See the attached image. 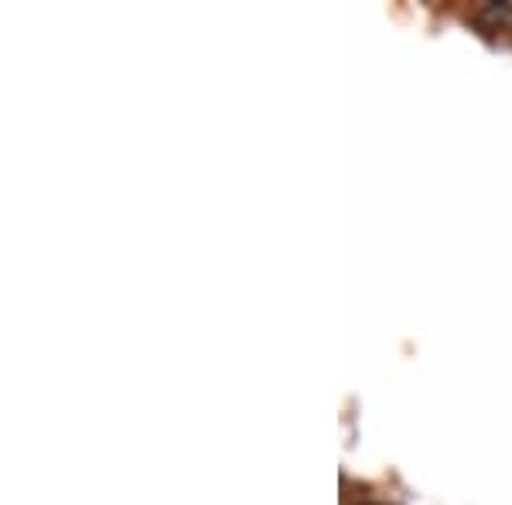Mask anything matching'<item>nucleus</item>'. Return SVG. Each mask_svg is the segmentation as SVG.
I'll return each mask as SVG.
<instances>
[]
</instances>
